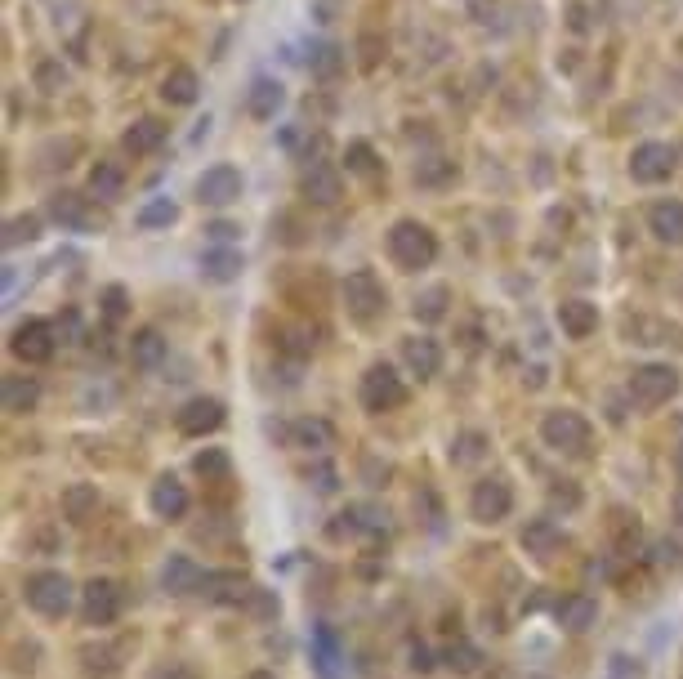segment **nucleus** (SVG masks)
Wrapping results in <instances>:
<instances>
[{"label":"nucleus","mask_w":683,"mask_h":679,"mask_svg":"<svg viewBox=\"0 0 683 679\" xmlns=\"http://www.w3.org/2000/svg\"><path fill=\"white\" fill-rule=\"evenodd\" d=\"M389 260L398 264L402 273H420L438 260V233L420 219H398L389 228Z\"/></svg>","instance_id":"f257e3e1"},{"label":"nucleus","mask_w":683,"mask_h":679,"mask_svg":"<svg viewBox=\"0 0 683 679\" xmlns=\"http://www.w3.org/2000/svg\"><path fill=\"white\" fill-rule=\"evenodd\" d=\"M541 438H545V447L559 452V456H590L594 425L581 416V411L554 407V411H545V420H541Z\"/></svg>","instance_id":"f03ea898"},{"label":"nucleus","mask_w":683,"mask_h":679,"mask_svg":"<svg viewBox=\"0 0 683 679\" xmlns=\"http://www.w3.org/2000/svg\"><path fill=\"white\" fill-rule=\"evenodd\" d=\"M340 300H344V313H349L353 322H362V327H367V322H375L384 313V304H389V291H384V282L371 269H358V273L344 277Z\"/></svg>","instance_id":"7ed1b4c3"},{"label":"nucleus","mask_w":683,"mask_h":679,"mask_svg":"<svg viewBox=\"0 0 683 679\" xmlns=\"http://www.w3.org/2000/svg\"><path fill=\"white\" fill-rule=\"evenodd\" d=\"M675 394H679V371L670 362H648V367H639L630 376V403L643 411L670 403Z\"/></svg>","instance_id":"20e7f679"},{"label":"nucleus","mask_w":683,"mask_h":679,"mask_svg":"<svg viewBox=\"0 0 683 679\" xmlns=\"http://www.w3.org/2000/svg\"><path fill=\"white\" fill-rule=\"evenodd\" d=\"M358 398L371 416H384V411H398L407 403V385H402V376L389 367V362H375V367H367V376H362Z\"/></svg>","instance_id":"39448f33"},{"label":"nucleus","mask_w":683,"mask_h":679,"mask_svg":"<svg viewBox=\"0 0 683 679\" xmlns=\"http://www.w3.org/2000/svg\"><path fill=\"white\" fill-rule=\"evenodd\" d=\"M23 599L41 617H67V608H72V581L63 572H32L23 581Z\"/></svg>","instance_id":"423d86ee"},{"label":"nucleus","mask_w":683,"mask_h":679,"mask_svg":"<svg viewBox=\"0 0 683 679\" xmlns=\"http://www.w3.org/2000/svg\"><path fill=\"white\" fill-rule=\"evenodd\" d=\"M59 331L50 327L45 318H27L14 327V336H9V353H14L18 362H27V367H41V362L54 358V349H59Z\"/></svg>","instance_id":"0eeeda50"},{"label":"nucleus","mask_w":683,"mask_h":679,"mask_svg":"<svg viewBox=\"0 0 683 679\" xmlns=\"http://www.w3.org/2000/svg\"><path fill=\"white\" fill-rule=\"evenodd\" d=\"M469 514H474L478 523H500L514 514V487H509V478H478L474 492H469Z\"/></svg>","instance_id":"6e6552de"},{"label":"nucleus","mask_w":683,"mask_h":679,"mask_svg":"<svg viewBox=\"0 0 683 679\" xmlns=\"http://www.w3.org/2000/svg\"><path fill=\"white\" fill-rule=\"evenodd\" d=\"M675 166H679V152L670 148V143L648 139L630 152V179L634 184H666V179L675 175Z\"/></svg>","instance_id":"1a4fd4ad"},{"label":"nucleus","mask_w":683,"mask_h":679,"mask_svg":"<svg viewBox=\"0 0 683 679\" xmlns=\"http://www.w3.org/2000/svg\"><path fill=\"white\" fill-rule=\"evenodd\" d=\"M121 608H125V595H121L117 581H108V577L85 581V590H81V617H85V626H112V621L121 617Z\"/></svg>","instance_id":"9d476101"},{"label":"nucleus","mask_w":683,"mask_h":679,"mask_svg":"<svg viewBox=\"0 0 683 679\" xmlns=\"http://www.w3.org/2000/svg\"><path fill=\"white\" fill-rule=\"evenodd\" d=\"M300 197L309 206H335L344 197V179L331 161H309L300 170Z\"/></svg>","instance_id":"9b49d317"},{"label":"nucleus","mask_w":683,"mask_h":679,"mask_svg":"<svg viewBox=\"0 0 683 679\" xmlns=\"http://www.w3.org/2000/svg\"><path fill=\"white\" fill-rule=\"evenodd\" d=\"M45 215L54 219V224H63L67 233H90V228H99V210L90 206V197L81 193H54L50 206H45Z\"/></svg>","instance_id":"f8f14e48"},{"label":"nucleus","mask_w":683,"mask_h":679,"mask_svg":"<svg viewBox=\"0 0 683 679\" xmlns=\"http://www.w3.org/2000/svg\"><path fill=\"white\" fill-rule=\"evenodd\" d=\"M242 197V170L237 166H210L197 179V202L201 206H233Z\"/></svg>","instance_id":"ddd939ff"},{"label":"nucleus","mask_w":683,"mask_h":679,"mask_svg":"<svg viewBox=\"0 0 683 679\" xmlns=\"http://www.w3.org/2000/svg\"><path fill=\"white\" fill-rule=\"evenodd\" d=\"M175 425H179V434H184V438L215 434V429L224 425V403H219V398H188V403L179 407Z\"/></svg>","instance_id":"4468645a"},{"label":"nucleus","mask_w":683,"mask_h":679,"mask_svg":"<svg viewBox=\"0 0 683 679\" xmlns=\"http://www.w3.org/2000/svg\"><path fill=\"white\" fill-rule=\"evenodd\" d=\"M161 586H166L170 595H201L206 568H201L197 559H188V554H170L166 568H161Z\"/></svg>","instance_id":"2eb2a0df"},{"label":"nucleus","mask_w":683,"mask_h":679,"mask_svg":"<svg viewBox=\"0 0 683 679\" xmlns=\"http://www.w3.org/2000/svg\"><path fill=\"white\" fill-rule=\"evenodd\" d=\"M402 362H407L411 376L434 380L438 371H442V344L434 336H411V340H402Z\"/></svg>","instance_id":"dca6fc26"},{"label":"nucleus","mask_w":683,"mask_h":679,"mask_svg":"<svg viewBox=\"0 0 683 679\" xmlns=\"http://www.w3.org/2000/svg\"><path fill=\"white\" fill-rule=\"evenodd\" d=\"M170 139V126L161 117H139L130 130L121 135V148L130 152V157H152V152L161 148V143Z\"/></svg>","instance_id":"f3484780"},{"label":"nucleus","mask_w":683,"mask_h":679,"mask_svg":"<svg viewBox=\"0 0 683 679\" xmlns=\"http://www.w3.org/2000/svg\"><path fill=\"white\" fill-rule=\"evenodd\" d=\"M152 514H157V519H184L188 514V487L179 483L175 474H161L157 483H152Z\"/></svg>","instance_id":"a211bd4d"},{"label":"nucleus","mask_w":683,"mask_h":679,"mask_svg":"<svg viewBox=\"0 0 683 679\" xmlns=\"http://www.w3.org/2000/svg\"><path fill=\"white\" fill-rule=\"evenodd\" d=\"M648 233L657 237L661 246H683V202L666 197L648 210Z\"/></svg>","instance_id":"6ab92c4d"},{"label":"nucleus","mask_w":683,"mask_h":679,"mask_svg":"<svg viewBox=\"0 0 683 679\" xmlns=\"http://www.w3.org/2000/svg\"><path fill=\"white\" fill-rule=\"evenodd\" d=\"M554 617H559V626L567 635H585V630L599 621V599L590 595H563L559 608H554Z\"/></svg>","instance_id":"aec40b11"},{"label":"nucleus","mask_w":683,"mask_h":679,"mask_svg":"<svg viewBox=\"0 0 683 679\" xmlns=\"http://www.w3.org/2000/svg\"><path fill=\"white\" fill-rule=\"evenodd\" d=\"M201 595H206L210 604H246L255 590H250L246 572H206V586H201Z\"/></svg>","instance_id":"412c9836"},{"label":"nucleus","mask_w":683,"mask_h":679,"mask_svg":"<svg viewBox=\"0 0 683 679\" xmlns=\"http://www.w3.org/2000/svg\"><path fill=\"white\" fill-rule=\"evenodd\" d=\"M36 403H41L36 376H5L0 380V407H5L9 416H27V411H36Z\"/></svg>","instance_id":"4be33fe9"},{"label":"nucleus","mask_w":683,"mask_h":679,"mask_svg":"<svg viewBox=\"0 0 683 679\" xmlns=\"http://www.w3.org/2000/svg\"><path fill=\"white\" fill-rule=\"evenodd\" d=\"M554 318H559L563 336H572V340H590L594 331H599V309H594L590 300H563Z\"/></svg>","instance_id":"5701e85b"},{"label":"nucleus","mask_w":683,"mask_h":679,"mask_svg":"<svg viewBox=\"0 0 683 679\" xmlns=\"http://www.w3.org/2000/svg\"><path fill=\"white\" fill-rule=\"evenodd\" d=\"M282 103H286L282 81H273V76H259V81H250V90H246V112H250L255 121H273Z\"/></svg>","instance_id":"b1692460"},{"label":"nucleus","mask_w":683,"mask_h":679,"mask_svg":"<svg viewBox=\"0 0 683 679\" xmlns=\"http://www.w3.org/2000/svg\"><path fill=\"white\" fill-rule=\"evenodd\" d=\"M518 541H523L527 554H536V559H550V554L563 550L567 537H563V528H559L554 519H532V523L523 528V537H518Z\"/></svg>","instance_id":"393cba45"},{"label":"nucleus","mask_w":683,"mask_h":679,"mask_svg":"<svg viewBox=\"0 0 683 679\" xmlns=\"http://www.w3.org/2000/svg\"><path fill=\"white\" fill-rule=\"evenodd\" d=\"M286 438H291V447H304V452H326V447L335 443V429H331V420H322V416H304L286 429Z\"/></svg>","instance_id":"a878e982"},{"label":"nucleus","mask_w":683,"mask_h":679,"mask_svg":"<svg viewBox=\"0 0 683 679\" xmlns=\"http://www.w3.org/2000/svg\"><path fill=\"white\" fill-rule=\"evenodd\" d=\"M201 277H206V282H237V277H242V251H233V246H210V251L201 255Z\"/></svg>","instance_id":"bb28decb"},{"label":"nucleus","mask_w":683,"mask_h":679,"mask_svg":"<svg viewBox=\"0 0 683 679\" xmlns=\"http://www.w3.org/2000/svg\"><path fill=\"white\" fill-rule=\"evenodd\" d=\"M130 362H134L139 371L161 367V362H166V336H161L157 327L134 331V340H130Z\"/></svg>","instance_id":"cd10ccee"},{"label":"nucleus","mask_w":683,"mask_h":679,"mask_svg":"<svg viewBox=\"0 0 683 679\" xmlns=\"http://www.w3.org/2000/svg\"><path fill=\"white\" fill-rule=\"evenodd\" d=\"M94 514H99V487H90V483H72L63 492V519L67 523H90Z\"/></svg>","instance_id":"c85d7f7f"},{"label":"nucleus","mask_w":683,"mask_h":679,"mask_svg":"<svg viewBox=\"0 0 683 679\" xmlns=\"http://www.w3.org/2000/svg\"><path fill=\"white\" fill-rule=\"evenodd\" d=\"M197 94H201V81L192 68H170L166 81H161V99L170 108H188V103H197Z\"/></svg>","instance_id":"c756f323"},{"label":"nucleus","mask_w":683,"mask_h":679,"mask_svg":"<svg viewBox=\"0 0 683 679\" xmlns=\"http://www.w3.org/2000/svg\"><path fill=\"white\" fill-rule=\"evenodd\" d=\"M90 197H99V202H117V197L125 193V170L117 166V161H94L90 166Z\"/></svg>","instance_id":"7c9ffc66"},{"label":"nucleus","mask_w":683,"mask_h":679,"mask_svg":"<svg viewBox=\"0 0 683 679\" xmlns=\"http://www.w3.org/2000/svg\"><path fill=\"white\" fill-rule=\"evenodd\" d=\"M313 644H317L313 662H317V671H322V679H340V648H335V635L326 626H317Z\"/></svg>","instance_id":"2f4dec72"},{"label":"nucleus","mask_w":683,"mask_h":679,"mask_svg":"<svg viewBox=\"0 0 683 679\" xmlns=\"http://www.w3.org/2000/svg\"><path fill=\"white\" fill-rule=\"evenodd\" d=\"M340 68H344V54H340V45H313L309 50V72L313 76H322V81H331V76H340Z\"/></svg>","instance_id":"473e14b6"},{"label":"nucleus","mask_w":683,"mask_h":679,"mask_svg":"<svg viewBox=\"0 0 683 679\" xmlns=\"http://www.w3.org/2000/svg\"><path fill=\"white\" fill-rule=\"evenodd\" d=\"M451 179H456V161H447V157H429L416 166L420 188H442V184H451Z\"/></svg>","instance_id":"72a5a7b5"},{"label":"nucleus","mask_w":683,"mask_h":679,"mask_svg":"<svg viewBox=\"0 0 683 679\" xmlns=\"http://www.w3.org/2000/svg\"><path fill=\"white\" fill-rule=\"evenodd\" d=\"M447 300H451L447 286H429L425 295H416V318L420 322H442L447 318Z\"/></svg>","instance_id":"f704fd0d"},{"label":"nucleus","mask_w":683,"mask_h":679,"mask_svg":"<svg viewBox=\"0 0 683 679\" xmlns=\"http://www.w3.org/2000/svg\"><path fill=\"white\" fill-rule=\"evenodd\" d=\"M175 219H179L175 202H170V197H157V202H148L139 215H134V224H139V228H170Z\"/></svg>","instance_id":"c9c22d12"},{"label":"nucleus","mask_w":683,"mask_h":679,"mask_svg":"<svg viewBox=\"0 0 683 679\" xmlns=\"http://www.w3.org/2000/svg\"><path fill=\"white\" fill-rule=\"evenodd\" d=\"M344 166H349L353 175H375V170H380V157H375V148L367 139H353L349 148H344Z\"/></svg>","instance_id":"e433bc0d"},{"label":"nucleus","mask_w":683,"mask_h":679,"mask_svg":"<svg viewBox=\"0 0 683 679\" xmlns=\"http://www.w3.org/2000/svg\"><path fill=\"white\" fill-rule=\"evenodd\" d=\"M41 237V215H18V219H9L5 224V246L14 251V246H23V242H36Z\"/></svg>","instance_id":"4c0bfd02"},{"label":"nucleus","mask_w":683,"mask_h":679,"mask_svg":"<svg viewBox=\"0 0 683 679\" xmlns=\"http://www.w3.org/2000/svg\"><path fill=\"white\" fill-rule=\"evenodd\" d=\"M192 470H197L201 478H219V483H224V478H228V452H219V447H206V452L192 461Z\"/></svg>","instance_id":"58836bf2"},{"label":"nucleus","mask_w":683,"mask_h":679,"mask_svg":"<svg viewBox=\"0 0 683 679\" xmlns=\"http://www.w3.org/2000/svg\"><path fill=\"white\" fill-rule=\"evenodd\" d=\"M478 456H483V434H460L456 443H451V461L456 465H474Z\"/></svg>","instance_id":"ea45409f"},{"label":"nucleus","mask_w":683,"mask_h":679,"mask_svg":"<svg viewBox=\"0 0 683 679\" xmlns=\"http://www.w3.org/2000/svg\"><path fill=\"white\" fill-rule=\"evenodd\" d=\"M125 313H130V295H125V286H108V291H103V318L121 322Z\"/></svg>","instance_id":"a19ab883"},{"label":"nucleus","mask_w":683,"mask_h":679,"mask_svg":"<svg viewBox=\"0 0 683 679\" xmlns=\"http://www.w3.org/2000/svg\"><path fill=\"white\" fill-rule=\"evenodd\" d=\"M447 666L451 671H460V675H469L478 666V648L474 644H451L447 648Z\"/></svg>","instance_id":"79ce46f5"},{"label":"nucleus","mask_w":683,"mask_h":679,"mask_svg":"<svg viewBox=\"0 0 683 679\" xmlns=\"http://www.w3.org/2000/svg\"><path fill=\"white\" fill-rule=\"evenodd\" d=\"M358 50H362V59H358V68L362 72H375V68H380V54H384V41H380V36H362V41H358Z\"/></svg>","instance_id":"37998d69"},{"label":"nucleus","mask_w":683,"mask_h":679,"mask_svg":"<svg viewBox=\"0 0 683 679\" xmlns=\"http://www.w3.org/2000/svg\"><path fill=\"white\" fill-rule=\"evenodd\" d=\"M148 679H197V671L188 662H157L148 671Z\"/></svg>","instance_id":"c03bdc74"},{"label":"nucleus","mask_w":683,"mask_h":679,"mask_svg":"<svg viewBox=\"0 0 683 679\" xmlns=\"http://www.w3.org/2000/svg\"><path fill=\"white\" fill-rule=\"evenodd\" d=\"M36 81H41V90H63V81H67V72L59 68V63H41V68H36Z\"/></svg>","instance_id":"a18cd8bd"},{"label":"nucleus","mask_w":683,"mask_h":679,"mask_svg":"<svg viewBox=\"0 0 683 679\" xmlns=\"http://www.w3.org/2000/svg\"><path fill=\"white\" fill-rule=\"evenodd\" d=\"M608 675H612V679H643V666L617 653V657H612V662H608Z\"/></svg>","instance_id":"49530a36"},{"label":"nucleus","mask_w":683,"mask_h":679,"mask_svg":"<svg viewBox=\"0 0 683 679\" xmlns=\"http://www.w3.org/2000/svg\"><path fill=\"white\" fill-rule=\"evenodd\" d=\"M657 550H661V563H666V568H683V541H661L657 545Z\"/></svg>","instance_id":"de8ad7c7"},{"label":"nucleus","mask_w":683,"mask_h":679,"mask_svg":"<svg viewBox=\"0 0 683 679\" xmlns=\"http://www.w3.org/2000/svg\"><path fill=\"white\" fill-rule=\"evenodd\" d=\"M246 604H255V612H259V617H273V612H277V599H273V595H259V590L246 599Z\"/></svg>","instance_id":"09e8293b"},{"label":"nucleus","mask_w":683,"mask_h":679,"mask_svg":"<svg viewBox=\"0 0 683 679\" xmlns=\"http://www.w3.org/2000/svg\"><path fill=\"white\" fill-rule=\"evenodd\" d=\"M233 233H237L233 224H210V228H206V237H210V242H219V246L233 242Z\"/></svg>","instance_id":"8fccbe9b"},{"label":"nucleus","mask_w":683,"mask_h":679,"mask_svg":"<svg viewBox=\"0 0 683 679\" xmlns=\"http://www.w3.org/2000/svg\"><path fill=\"white\" fill-rule=\"evenodd\" d=\"M317 492H335V470H331V465H317Z\"/></svg>","instance_id":"3c124183"},{"label":"nucleus","mask_w":683,"mask_h":679,"mask_svg":"<svg viewBox=\"0 0 683 679\" xmlns=\"http://www.w3.org/2000/svg\"><path fill=\"white\" fill-rule=\"evenodd\" d=\"M675 514H679V519H683V483L675 487Z\"/></svg>","instance_id":"603ef678"},{"label":"nucleus","mask_w":683,"mask_h":679,"mask_svg":"<svg viewBox=\"0 0 683 679\" xmlns=\"http://www.w3.org/2000/svg\"><path fill=\"white\" fill-rule=\"evenodd\" d=\"M675 465H679V474H683V443L675 447Z\"/></svg>","instance_id":"864d4df0"},{"label":"nucleus","mask_w":683,"mask_h":679,"mask_svg":"<svg viewBox=\"0 0 683 679\" xmlns=\"http://www.w3.org/2000/svg\"><path fill=\"white\" fill-rule=\"evenodd\" d=\"M250 679H273V675H250Z\"/></svg>","instance_id":"5fc2aeb1"}]
</instances>
